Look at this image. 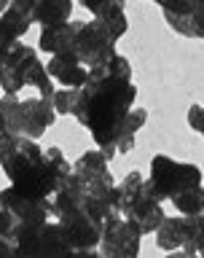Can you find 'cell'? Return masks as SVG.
Masks as SVG:
<instances>
[{
  "mask_svg": "<svg viewBox=\"0 0 204 258\" xmlns=\"http://www.w3.org/2000/svg\"><path fill=\"white\" fill-rule=\"evenodd\" d=\"M46 70H48V76H51L54 84L64 86V89H78L89 81V68L81 62V56L76 51H64V54L48 56Z\"/></svg>",
  "mask_w": 204,
  "mask_h": 258,
  "instance_id": "13",
  "label": "cell"
},
{
  "mask_svg": "<svg viewBox=\"0 0 204 258\" xmlns=\"http://www.w3.org/2000/svg\"><path fill=\"white\" fill-rule=\"evenodd\" d=\"M137 86L132 81V62L124 54L110 56L105 64L89 68V81L78 89L73 118L89 129L94 145L105 159L116 156V137L124 118L134 110Z\"/></svg>",
  "mask_w": 204,
  "mask_h": 258,
  "instance_id": "1",
  "label": "cell"
},
{
  "mask_svg": "<svg viewBox=\"0 0 204 258\" xmlns=\"http://www.w3.org/2000/svg\"><path fill=\"white\" fill-rule=\"evenodd\" d=\"M0 116H3V132L40 140L46 129L56 121V110L46 97H19V94H0Z\"/></svg>",
  "mask_w": 204,
  "mask_h": 258,
  "instance_id": "7",
  "label": "cell"
},
{
  "mask_svg": "<svg viewBox=\"0 0 204 258\" xmlns=\"http://www.w3.org/2000/svg\"><path fill=\"white\" fill-rule=\"evenodd\" d=\"M156 247L164 250V253H172V250H183V242H185V226H183V215H172V218H164L161 226L156 231Z\"/></svg>",
  "mask_w": 204,
  "mask_h": 258,
  "instance_id": "17",
  "label": "cell"
},
{
  "mask_svg": "<svg viewBox=\"0 0 204 258\" xmlns=\"http://www.w3.org/2000/svg\"><path fill=\"white\" fill-rule=\"evenodd\" d=\"M188 126L204 137V105H191L188 108Z\"/></svg>",
  "mask_w": 204,
  "mask_h": 258,
  "instance_id": "25",
  "label": "cell"
},
{
  "mask_svg": "<svg viewBox=\"0 0 204 258\" xmlns=\"http://www.w3.org/2000/svg\"><path fill=\"white\" fill-rule=\"evenodd\" d=\"M67 258H102V255L97 250H73Z\"/></svg>",
  "mask_w": 204,
  "mask_h": 258,
  "instance_id": "27",
  "label": "cell"
},
{
  "mask_svg": "<svg viewBox=\"0 0 204 258\" xmlns=\"http://www.w3.org/2000/svg\"><path fill=\"white\" fill-rule=\"evenodd\" d=\"M27 86H32L46 100H51L56 92V84L48 76L46 62L38 59V51L16 40L3 62V70H0V94H19Z\"/></svg>",
  "mask_w": 204,
  "mask_h": 258,
  "instance_id": "6",
  "label": "cell"
},
{
  "mask_svg": "<svg viewBox=\"0 0 204 258\" xmlns=\"http://www.w3.org/2000/svg\"><path fill=\"white\" fill-rule=\"evenodd\" d=\"M172 205L180 215H204V185L183 191L180 197L172 199Z\"/></svg>",
  "mask_w": 204,
  "mask_h": 258,
  "instance_id": "19",
  "label": "cell"
},
{
  "mask_svg": "<svg viewBox=\"0 0 204 258\" xmlns=\"http://www.w3.org/2000/svg\"><path fill=\"white\" fill-rule=\"evenodd\" d=\"M148 185L161 205L172 202L175 197H180L183 191H191L196 185H204V175L201 167L191 164V161H177L167 153H156L151 159V169H148Z\"/></svg>",
  "mask_w": 204,
  "mask_h": 258,
  "instance_id": "8",
  "label": "cell"
},
{
  "mask_svg": "<svg viewBox=\"0 0 204 258\" xmlns=\"http://www.w3.org/2000/svg\"><path fill=\"white\" fill-rule=\"evenodd\" d=\"M116 213L121 218H126L129 223L134 226L137 231L143 234H153L164 221V205L153 197L151 185H148V177L140 169H132L124 180L116 183Z\"/></svg>",
  "mask_w": 204,
  "mask_h": 258,
  "instance_id": "5",
  "label": "cell"
},
{
  "mask_svg": "<svg viewBox=\"0 0 204 258\" xmlns=\"http://www.w3.org/2000/svg\"><path fill=\"white\" fill-rule=\"evenodd\" d=\"M81 89V86H78ZM78 89H64V86H56V92L51 97V105L56 110V116H73V108L78 102Z\"/></svg>",
  "mask_w": 204,
  "mask_h": 258,
  "instance_id": "21",
  "label": "cell"
},
{
  "mask_svg": "<svg viewBox=\"0 0 204 258\" xmlns=\"http://www.w3.org/2000/svg\"><path fill=\"white\" fill-rule=\"evenodd\" d=\"M148 124V110L145 108H134L129 116L124 118V124L118 126V137H116V156H126L134 148L137 132Z\"/></svg>",
  "mask_w": 204,
  "mask_h": 258,
  "instance_id": "16",
  "label": "cell"
},
{
  "mask_svg": "<svg viewBox=\"0 0 204 258\" xmlns=\"http://www.w3.org/2000/svg\"><path fill=\"white\" fill-rule=\"evenodd\" d=\"M0 129H3V116H0Z\"/></svg>",
  "mask_w": 204,
  "mask_h": 258,
  "instance_id": "31",
  "label": "cell"
},
{
  "mask_svg": "<svg viewBox=\"0 0 204 258\" xmlns=\"http://www.w3.org/2000/svg\"><path fill=\"white\" fill-rule=\"evenodd\" d=\"M73 177L81 183V188L89 197L100 199L116 210V205H113V199H116V180H113V172H110V161L102 156L100 148L81 153L73 161Z\"/></svg>",
  "mask_w": 204,
  "mask_h": 258,
  "instance_id": "10",
  "label": "cell"
},
{
  "mask_svg": "<svg viewBox=\"0 0 204 258\" xmlns=\"http://www.w3.org/2000/svg\"><path fill=\"white\" fill-rule=\"evenodd\" d=\"M16 237H19V223L6 207H0V239L16 245Z\"/></svg>",
  "mask_w": 204,
  "mask_h": 258,
  "instance_id": "22",
  "label": "cell"
},
{
  "mask_svg": "<svg viewBox=\"0 0 204 258\" xmlns=\"http://www.w3.org/2000/svg\"><path fill=\"white\" fill-rule=\"evenodd\" d=\"M0 167L14 188L35 199H54V194L73 175V164L64 159L59 145L40 148L38 140L27 137L16 140V148L0 161Z\"/></svg>",
  "mask_w": 204,
  "mask_h": 258,
  "instance_id": "2",
  "label": "cell"
},
{
  "mask_svg": "<svg viewBox=\"0 0 204 258\" xmlns=\"http://www.w3.org/2000/svg\"><path fill=\"white\" fill-rule=\"evenodd\" d=\"M30 16L32 24H40V27L73 22V0H35Z\"/></svg>",
  "mask_w": 204,
  "mask_h": 258,
  "instance_id": "15",
  "label": "cell"
},
{
  "mask_svg": "<svg viewBox=\"0 0 204 258\" xmlns=\"http://www.w3.org/2000/svg\"><path fill=\"white\" fill-rule=\"evenodd\" d=\"M16 140H19L16 135H8V132H3V129H0V161H3L8 153L16 148Z\"/></svg>",
  "mask_w": 204,
  "mask_h": 258,
  "instance_id": "26",
  "label": "cell"
},
{
  "mask_svg": "<svg viewBox=\"0 0 204 258\" xmlns=\"http://www.w3.org/2000/svg\"><path fill=\"white\" fill-rule=\"evenodd\" d=\"M16 250L27 258H67L73 253V245L64 229L51 218L22 229L16 237Z\"/></svg>",
  "mask_w": 204,
  "mask_h": 258,
  "instance_id": "9",
  "label": "cell"
},
{
  "mask_svg": "<svg viewBox=\"0 0 204 258\" xmlns=\"http://www.w3.org/2000/svg\"><path fill=\"white\" fill-rule=\"evenodd\" d=\"M0 207H6L16 218L19 231L27 229V226H35V223H43V221H51L54 218V199L27 197V194H22L14 185L0 191Z\"/></svg>",
  "mask_w": 204,
  "mask_h": 258,
  "instance_id": "12",
  "label": "cell"
},
{
  "mask_svg": "<svg viewBox=\"0 0 204 258\" xmlns=\"http://www.w3.org/2000/svg\"><path fill=\"white\" fill-rule=\"evenodd\" d=\"M78 24L81 22H62V24H48V27H40L38 51H43L48 56L64 54V51H76Z\"/></svg>",
  "mask_w": 204,
  "mask_h": 258,
  "instance_id": "14",
  "label": "cell"
},
{
  "mask_svg": "<svg viewBox=\"0 0 204 258\" xmlns=\"http://www.w3.org/2000/svg\"><path fill=\"white\" fill-rule=\"evenodd\" d=\"M164 22L177 35L204 40V11L201 14H169V11H164Z\"/></svg>",
  "mask_w": 204,
  "mask_h": 258,
  "instance_id": "18",
  "label": "cell"
},
{
  "mask_svg": "<svg viewBox=\"0 0 204 258\" xmlns=\"http://www.w3.org/2000/svg\"><path fill=\"white\" fill-rule=\"evenodd\" d=\"M8 6H11V0H0V16L8 11Z\"/></svg>",
  "mask_w": 204,
  "mask_h": 258,
  "instance_id": "29",
  "label": "cell"
},
{
  "mask_svg": "<svg viewBox=\"0 0 204 258\" xmlns=\"http://www.w3.org/2000/svg\"><path fill=\"white\" fill-rule=\"evenodd\" d=\"M140 239L143 234L126 218L113 215L102 226V239H100L97 253L102 258H140Z\"/></svg>",
  "mask_w": 204,
  "mask_h": 258,
  "instance_id": "11",
  "label": "cell"
},
{
  "mask_svg": "<svg viewBox=\"0 0 204 258\" xmlns=\"http://www.w3.org/2000/svg\"><path fill=\"white\" fill-rule=\"evenodd\" d=\"M153 3H156V6H161V11H164V8H169V6H172V0H153Z\"/></svg>",
  "mask_w": 204,
  "mask_h": 258,
  "instance_id": "28",
  "label": "cell"
},
{
  "mask_svg": "<svg viewBox=\"0 0 204 258\" xmlns=\"http://www.w3.org/2000/svg\"><path fill=\"white\" fill-rule=\"evenodd\" d=\"M169 14H201L204 0H172V6L164 8Z\"/></svg>",
  "mask_w": 204,
  "mask_h": 258,
  "instance_id": "24",
  "label": "cell"
},
{
  "mask_svg": "<svg viewBox=\"0 0 204 258\" xmlns=\"http://www.w3.org/2000/svg\"><path fill=\"white\" fill-rule=\"evenodd\" d=\"M129 19H126V6H116L102 16H94L89 22L78 24V38H76V54L86 68L105 64L110 56H116V43L126 35Z\"/></svg>",
  "mask_w": 204,
  "mask_h": 258,
  "instance_id": "4",
  "label": "cell"
},
{
  "mask_svg": "<svg viewBox=\"0 0 204 258\" xmlns=\"http://www.w3.org/2000/svg\"><path fill=\"white\" fill-rule=\"evenodd\" d=\"M199 258H204V245L199 247Z\"/></svg>",
  "mask_w": 204,
  "mask_h": 258,
  "instance_id": "30",
  "label": "cell"
},
{
  "mask_svg": "<svg viewBox=\"0 0 204 258\" xmlns=\"http://www.w3.org/2000/svg\"><path fill=\"white\" fill-rule=\"evenodd\" d=\"M81 6L92 16H102L105 11H110L116 6H126V0H81Z\"/></svg>",
  "mask_w": 204,
  "mask_h": 258,
  "instance_id": "23",
  "label": "cell"
},
{
  "mask_svg": "<svg viewBox=\"0 0 204 258\" xmlns=\"http://www.w3.org/2000/svg\"><path fill=\"white\" fill-rule=\"evenodd\" d=\"M118 215L105 202L89 197L81 188L76 177H67V183L54 194V221L64 229L73 250H97L102 239V226Z\"/></svg>",
  "mask_w": 204,
  "mask_h": 258,
  "instance_id": "3",
  "label": "cell"
},
{
  "mask_svg": "<svg viewBox=\"0 0 204 258\" xmlns=\"http://www.w3.org/2000/svg\"><path fill=\"white\" fill-rule=\"evenodd\" d=\"M0 22H3L6 27H8V32H11L14 38H19V40L27 35V30L32 27L30 14L24 11V8H19V6H14V3L8 6V11H6L3 16H0Z\"/></svg>",
  "mask_w": 204,
  "mask_h": 258,
  "instance_id": "20",
  "label": "cell"
}]
</instances>
